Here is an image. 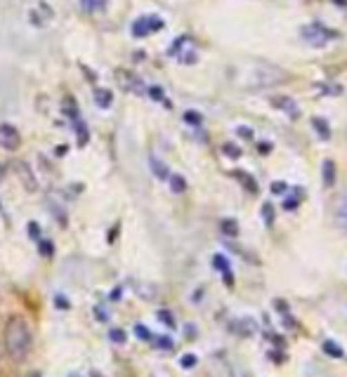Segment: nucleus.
<instances>
[{
    "instance_id": "nucleus-26",
    "label": "nucleus",
    "mask_w": 347,
    "mask_h": 377,
    "mask_svg": "<svg viewBox=\"0 0 347 377\" xmlns=\"http://www.w3.org/2000/svg\"><path fill=\"white\" fill-rule=\"evenodd\" d=\"M41 250H43V255H52V246H50V243H45V241H41Z\"/></svg>"
},
{
    "instance_id": "nucleus-14",
    "label": "nucleus",
    "mask_w": 347,
    "mask_h": 377,
    "mask_svg": "<svg viewBox=\"0 0 347 377\" xmlns=\"http://www.w3.org/2000/svg\"><path fill=\"white\" fill-rule=\"evenodd\" d=\"M158 321H161V323L165 325V328H170V330L175 328V316L170 314L168 309H161V312H158Z\"/></svg>"
},
{
    "instance_id": "nucleus-8",
    "label": "nucleus",
    "mask_w": 347,
    "mask_h": 377,
    "mask_svg": "<svg viewBox=\"0 0 347 377\" xmlns=\"http://www.w3.org/2000/svg\"><path fill=\"white\" fill-rule=\"evenodd\" d=\"M95 104L99 109H109L114 104V94L112 90H107V87H97L95 90Z\"/></svg>"
},
{
    "instance_id": "nucleus-19",
    "label": "nucleus",
    "mask_w": 347,
    "mask_h": 377,
    "mask_svg": "<svg viewBox=\"0 0 347 377\" xmlns=\"http://www.w3.org/2000/svg\"><path fill=\"white\" fill-rule=\"evenodd\" d=\"M224 153H227L229 158H239L241 156V149L239 147H234V144H224Z\"/></svg>"
},
{
    "instance_id": "nucleus-21",
    "label": "nucleus",
    "mask_w": 347,
    "mask_h": 377,
    "mask_svg": "<svg viewBox=\"0 0 347 377\" xmlns=\"http://www.w3.org/2000/svg\"><path fill=\"white\" fill-rule=\"evenodd\" d=\"M236 177H239V180H244V184H246L248 188H251V191H257V186L253 184V180H251V177L244 175V173H241V170H239V173H236Z\"/></svg>"
},
{
    "instance_id": "nucleus-6",
    "label": "nucleus",
    "mask_w": 347,
    "mask_h": 377,
    "mask_svg": "<svg viewBox=\"0 0 347 377\" xmlns=\"http://www.w3.org/2000/svg\"><path fill=\"white\" fill-rule=\"evenodd\" d=\"M269 104H272L274 109L284 111L288 118H297V116H300V107H297L291 97H286V94H277V97H272L269 99Z\"/></svg>"
},
{
    "instance_id": "nucleus-31",
    "label": "nucleus",
    "mask_w": 347,
    "mask_h": 377,
    "mask_svg": "<svg viewBox=\"0 0 347 377\" xmlns=\"http://www.w3.org/2000/svg\"><path fill=\"white\" fill-rule=\"evenodd\" d=\"M54 302H57V307H64V309L69 307V302H66L64 297H57V299H54Z\"/></svg>"
},
{
    "instance_id": "nucleus-10",
    "label": "nucleus",
    "mask_w": 347,
    "mask_h": 377,
    "mask_svg": "<svg viewBox=\"0 0 347 377\" xmlns=\"http://www.w3.org/2000/svg\"><path fill=\"white\" fill-rule=\"evenodd\" d=\"M322 170H324V184L333 186L335 184V163L333 160H324Z\"/></svg>"
},
{
    "instance_id": "nucleus-5",
    "label": "nucleus",
    "mask_w": 347,
    "mask_h": 377,
    "mask_svg": "<svg viewBox=\"0 0 347 377\" xmlns=\"http://www.w3.org/2000/svg\"><path fill=\"white\" fill-rule=\"evenodd\" d=\"M21 144V135L17 132V127L12 125H0V147L8 149V151H17Z\"/></svg>"
},
{
    "instance_id": "nucleus-20",
    "label": "nucleus",
    "mask_w": 347,
    "mask_h": 377,
    "mask_svg": "<svg viewBox=\"0 0 347 377\" xmlns=\"http://www.w3.org/2000/svg\"><path fill=\"white\" fill-rule=\"evenodd\" d=\"M135 332H137V337H140V340H151V332H149L145 325H135Z\"/></svg>"
},
{
    "instance_id": "nucleus-27",
    "label": "nucleus",
    "mask_w": 347,
    "mask_h": 377,
    "mask_svg": "<svg viewBox=\"0 0 347 377\" xmlns=\"http://www.w3.org/2000/svg\"><path fill=\"white\" fill-rule=\"evenodd\" d=\"M284 188H286L284 182H274V184H272V191L274 193H284Z\"/></svg>"
},
{
    "instance_id": "nucleus-16",
    "label": "nucleus",
    "mask_w": 347,
    "mask_h": 377,
    "mask_svg": "<svg viewBox=\"0 0 347 377\" xmlns=\"http://www.w3.org/2000/svg\"><path fill=\"white\" fill-rule=\"evenodd\" d=\"M262 219H264V224H267V226L274 224V208H272V203H264L262 205Z\"/></svg>"
},
{
    "instance_id": "nucleus-9",
    "label": "nucleus",
    "mask_w": 347,
    "mask_h": 377,
    "mask_svg": "<svg viewBox=\"0 0 347 377\" xmlns=\"http://www.w3.org/2000/svg\"><path fill=\"white\" fill-rule=\"evenodd\" d=\"M149 165H151V170H154V175L158 177V180H168L170 177V170H168V165L165 163H161L156 156H151L149 158Z\"/></svg>"
},
{
    "instance_id": "nucleus-23",
    "label": "nucleus",
    "mask_w": 347,
    "mask_h": 377,
    "mask_svg": "<svg viewBox=\"0 0 347 377\" xmlns=\"http://www.w3.org/2000/svg\"><path fill=\"white\" fill-rule=\"evenodd\" d=\"M182 368H194L196 365V356H182Z\"/></svg>"
},
{
    "instance_id": "nucleus-33",
    "label": "nucleus",
    "mask_w": 347,
    "mask_h": 377,
    "mask_svg": "<svg viewBox=\"0 0 347 377\" xmlns=\"http://www.w3.org/2000/svg\"><path fill=\"white\" fill-rule=\"evenodd\" d=\"M31 377H41V375H31Z\"/></svg>"
},
{
    "instance_id": "nucleus-32",
    "label": "nucleus",
    "mask_w": 347,
    "mask_h": 377,
    "mask_svg": "<svg viewBox=\"0 0 347 377\" xmlns=\"http://www.w3.org/2000/svg\"><path fill=\"white\" fill-rule=\"evenodd\" d=\"M0 361H3V345H0Z\"/></svg>"
},
{
    "instance_id": "nucleus-28",
    "label": "nucleus",
    "mask_w": 347,
    "mask_h": 377,
    "mask_svg": "<svg viewBox=\"0 0 347 377\" xmlns=\"http://www.w3.org/2000/svg\"><path fill=\"white\" fill-rule=\"evenodd\" d=\"M97 3H99V0H83V8H85V10H95Z\"/></svg>"
},
{
    "instance_id": "nucleus-17",
    "label": "nucleus",
    "mask_w": 347,
    "mask_h": 377,
    "mask_svg": "<svg viewBox=\"0 0 347 377\" xmlns=\"http://www.w3.org/2000/svg\"><path fill=\"white\" fill-rule=\"evenodd\" d=\"M185 120H187L189 125H201V123H203V116L198 114V111H187V114H185Z\"/></svg>"
},
{
    "instance_id": "nucleus-13",
    "label": "nucleus",
    "mask_w": 347,
    "mask_h": 377,
    "mask_svg": "<svg viewBox=\"0 0 347 377\" xmlns=\"http://www.w3.org/2000/svg\"><path fill=\"white\" fill-rule=\"evenodd\" d=\"M168 180H170V188H173V193H185V188H187L185 177H180V175H170Z\"/></svg>"
},
{
    "instance_id": "nucleus-11",
    "label": "nucleus",
    "mask_w": 347,
    "mask_h": 377,
    "mask_svg": "<svg viewBox=\"0 0 347 377\" xmlns=\"http://www.w3.org/2000/svg\"><path fill=\"white\" fill-rule=\"evenodd\" d=\"M312 127L319 132V137H322L324 142L330 140V127H328V123L324 118H312Z\"/></svg>"
},
{
    "instance_id": "nucleus-1",
    "label": "nucleus",
    "mask_w": 347,
    "mask_h": 377,
    "mask_svg": "<svg viewBox=\"0 0 347 377\" xmlns=\"http://www.w3.org/2000/svg\"><path fill=\"white\" fill-rule=\"evenodd\" d=\"M3 347H5V354H8V358H10V361H14V363H21L31 354L33 335H31V328H29V323H26L24 316L12 314L8 321H5Z\"/></svg>"
},
{
    "instance_id": "nucleus-24",
    "label": "nucleus",
    "mask_w": 347,
    "mask_h": 377,
    "mask_svg": "<svg viewBox=\"0 0 347 377\" xmlns=\"http://www.w3.org/2000/svg\"><path fill=\"white\" fill-rule=\"evenodd\" d=\"M236 132H239V135L244 137V140H251V137H253V130H251V127H236Z\"/></svg>"
},
{
    "instance_id": "nucleus-18",
    "label": "nucleus",
    "mask_w": 347,
    "mask_h": 377,
    "mask_svg": "<svg viewBox=\"0 0 347 377\" xmlns=\"http://www.w3.org/2000/svg\"><path fill=\"white\" fill-rule=\"evenodd\" d=\"M109 337H112V342H116V345H125V330L114 328L112 332H109Z\"/></svg>"
},
{
    "instance_id": "nucleus-2",
    "label": "nucleus",
    "mask_w": 347,
    "mask_h": 377,
    "mask_svg": "<svg viewBox=\"0 0 347 377\" xmlns=\"http://www.w3.org/2000/svg\"><path fill=\"white\" fill-rule=\"evenodd\" d=\"M248 87H272L277 85V83H286L288 80V74H286L284 69H279V66H272V64H255L251 66V76H248Z\"/></svg>"
},
{
    "instance_id": "nucleus-30",
    "label": "nucleus",
    "mask_w": 347,
    "mask_h": 377,
    "mask_svg": "<svg viewBox=\"0 0 347 377\" xmlns=\"http://www.w3.org/2000/svg\"><path fill=\"white\" fill-rule=\"evenodd\" d=\"M29 234L36 238V241H41V234H38V226L36 224H29Z\"/></svg>"
},
{
    "instance_id": "nucleus-29",
    "label": "nucleus",
    "mask_w": 347,
    "mask_h": 377,
    "mask_svg": "<svg viewBox=\"0 0 347 377\" xmlns=\"http://www.w3.org/2000/svg\"><path fill=\"white\" fill-rule=\"evenodd\" d=\"M158 347H163V349H173V342H170L168 337H161V340H158Z\"/></svg>"
},
{
    "instance_id": "nucleus-7",
    "label": "nucleus",
    "mask_w": 347,
    "mask_h": 377,
    "mask_svg": "<svg viewBox=\"0 0 347 377\" xmlns=\"http://www.w3.org/2000/svg\"><path fill=\"white\" fill-rule=\"evenodd\" d=\"M213 264H215V269H218V271H222L224 283H227V286H231V283H234V279H231V269H229L227 257H224V255H215V257H213Z\"/></svg>"
},
{
    "instance_id": "nucleus-25",
    "label": "nucleus",
    "mask_w": 347,
    "mask_h": 377,
    "mask_svg": "<svg viewBox=\"0 0 347 377\" xmlns=\"http://www.w3.org/2000/svg\"><path fill=\"white\" fill-rule=\"evenodd\" d=\"M297 203H300L297 198H288V201L284 203V208H286V210H293V208H297Z\"/></svg>"
},
{
    "instance_id": "nucleus-15",
    "label": "nucleus",
    "mask_w": 347,
    "mask_h": 377,
    "mask_svg": "<svg viewBox=\"0 0 347 377\" xmlns=\"http://www.w3.org/2000/svg\"><path fill=\"white\" fill-rule=\"evenodd\" d=\"M324 352H326L328 356H333V358L343 356V349H340V345H335V342H324Z\"/></svg>"
},
{
    "instance_id": "nucleus-4",
    "label": "nucleus",
    "mask_w": 347,
    "mask_h": 377,
    "mask_svg": "<svg viewBox=\"0 0 347 377\" xmlns=\"http://www.w3.org/2000/svg\"><path fill=\"white\" fill-rule=\"evenodd\" d=\"M161 26H163V21L158 19V17H142V19H137L135 24H132V36L145 38L151 31H158Z\"/></svg>"
},
{
    "instance_id": "nucleus-12",
    "label": "nucleus",
    "mask_w": 347,
    "mask_h": 377,
    "mask_svg": "<svg viewBox=\"0 0 347 377\" xmlns=\"http://www.w3.org/2000/svg\"><path fill=\"white\" fill-rule=\"evenodd\" d=\"M220 229H222L224 236H239V224L234 219H222L220 222Z\"/></svg>"
},
{
    "instance_id": "nucleus-3",
    "label": "nucleus",
    "mask_w": 347,
    "mask_h": 377,
    "mask_svg": "<svg viewBox=\"0 0 347 377\" xmlns=\"http://www.w3.org/2000/svg\"><path fill=\"white\" fill-rule=\"evenodd\" d=\"M302 38H305L307 45H312V47H326L335 38V33L328 31L326 26L319 24V21H314V24L302 26Z\"/></svg>"
},
{
    "instance_id": "nucleus-22",
    "label": "nucleus",
    "mask_w": 347,
    "mask_h": 377,
    "mask_svg": "<svg viewBox=\"0 0 347 377\" xmlns=\"http://www.w3.org/2000/svg\"><path fill=\"white\" fill-rule=\"evenodd\" d=\"M149 94H151V99H156V102H163L165 99V94L161 87H149Z\"/></svg>"
}]
</instances>
